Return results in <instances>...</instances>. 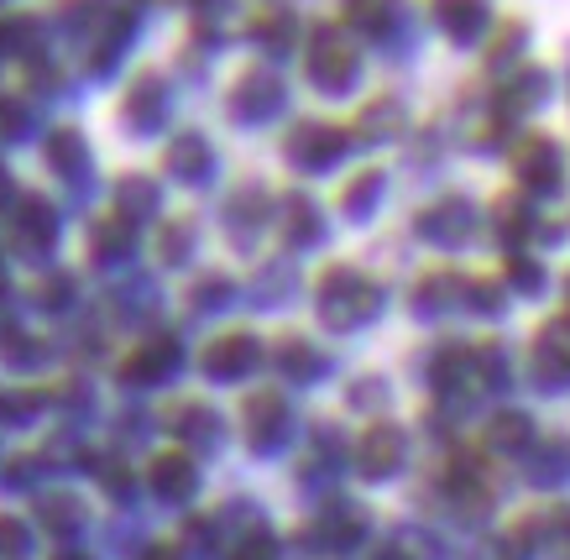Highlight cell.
I'll list each match as a JSON object with an SVG mask.
<instances>
[{
  "mask_svg": "<svg viewBox=\"0 0 570 560\" xmlns=\"http://www.w3.org/2000/svg\"><path fill=\"white\" fill-rule=\"evenodd\" d=\"M63 560H79V556H63Z\"/></svg>",
  "mask_w": 570,
  "mask_h": 560,
  "instance_id": "cell-29",
  "label": "cell"
},
{
  "mask_svg": "<svg viewBox=\"0 0 570 560\" xmlns=\"http://www.w3.org/2000/svg\"><path fill=\"white\" fill-rule=\"evenodd\" d=\"M550 100V73L544 69H519L508 85L498 89V106H492V116H498L502 126L508 121H523L529 110H539Z\"/></svg>",
  "mask_w": 570,
  "mask_h": 560,
  "instance_id": "cell-4",
  "label": "cell"
},
{
  "mask_svg": "<svg viewBox=\"0 0 570 560\" xmlns=\"http://www.w3.org/2000/svg\"><path fill=\"white\" fill-rule=\"evenodd\" d=\"M513 174L523 178V189L560 194V184H566V153H560V141L544 137V131L523 137L519 153H513Z\"/></svg>",
  "mask_w": 570,
  "mask_h": 560,
  "instance_id": "cell-2",
  "label": "cell"
},
{
  "mask_svg": "<svg viewBox=\"0 0 570 560\" xmlns=\"http://www.w3.org/2000/svg\"><path fill=\"white\" fill-rule=\"evenodd\" d=\"M529 367H534V383L550 387V393H560V387H570V315L554 320V325H544L534 341V356H529Z\"/></svg>",
  "mask_w": 570,
  "mask_h": 560,
  "instance_id": "cell-3",
  "label": "cell"
},
{
  "mask_svg": "<svg viewBox=\"0 0 570 560\" xmlns=\"http://www.w3.org/2000/svg\"><path fill=\"white\" fill-rule=\"evenodd\" d=\"M252 362H257V341H252V335H225L220 346H209V356H205V367L215 372V377L246 372Z\"/></svg>",
  "mask_w": 570,
  "mask_h": 560,
  "instance_id": "cell-12",
  "label": "cell"
},
{
  "mask_svg": "<svg viewBox=\"0 0 570 560\" xmlns=\"http://www.w3.org/2000/svg\"><path fill=\"white\" fill-rule=\"evenodd\" d=\"M277 362H283V367H288V372H314V367H320V362H314V351L304 346L298 335H288V341L277 346Z\"/></svg>",
  "mask_w": 570,
  "mask_h": 560,
  "instance_id": "cell-19",
  "label": "cell"
},
{
  "mask_svg": "<svg viewBox=\"0 0 570 560\" xmlns=\"http://www.w3.org/2000/svg\"><path fill=\"white\" fill-rule=\"evenodd\" d=\"M341 147H346V137H341L335 126H298L294 137H288V158H294L298 168H320V163L341 158Z\"/></svg>",
  "mask_w": 570,
  "mask_h": 560,
  "instance_id": "cell-8",
  "label": "cell"
},
{
  "mask_svg": "<svg viewBox=\"0 0 570 560\" xmlns=\"http://www.w3.org/2000/svg\"><path fill=\"white\" fill-rule=\"evenodd\" d=\"M153 482H157V492H168V498H184V492L194 488V466L184 461V455H163L153 466Z\"/></svg>",
  "mask_w": 570,
  "mask_h": 560,
  "instance_id": "cell-16",
  "label": "cell"
},
{
  "mask_svg": "<svg viewBox=\"0 0 570 560\" xmlns=\"http://www.w3.org/2000/svg\"><path fill=\"white\" fill-rule=\"evenodd\" d=\"M377 194H382V178L377 174H366L362 184H351V194H346V210L351 215H366L372 205H377Z\"/></svg>",
  "mask_w": 570,
  "mask_h": 560,
  "instance_id": "cell-20",
  "label": "cell"
},
{
  "mask_svg": "<svg viewBox=\"0 0 570 560\" xmlns=\"http://www.w3.org/2000/svg\"><path fill=\"white\" fill-rule=\"evenodd\" d=\"M147 560H174V556H168V550H157V556H147Z\"/></svg>",
  "mask_w": 570,
  "mask_h": 560,
  "instance_id": "cell-27",
  "label": "cell"
},
{
  "mask_svg": "<svg viewBox=\"0 0 570 560\" xmlns=\"http://www.w3.org/2000/svg\"><path fill=\"white\" fill-rule=\"evenodd\" d=\"M529 534H534L544 550H554V560H570V503L529 519V524H523V540H529Z\"/></svg>",
  "mask_w": 570,
  "mask_h": 560,
  "instance_id": "cell-10",
  "label": "cell"
},
{
  "mask_svg": "<svg viewBox=\"0 0 570 560\" xmlns=\"http://www.w3.org/2000/svg\"><path fill=\"white\" fill-rule=\"evenodd\" d=\"M277 100H283V85H277L273 73H246L230 106H236V116H267Z\"/></svg>",
  "mask_w": 570,
  "mask_h": 560,
  "instance_id": "cell-11",
  "label": "cell"
},
{
  "mask_svg": "<svg viewBox=\"0 0 570 560\" xmlns=\"http://www.w3.org/2000/svg\"><path fill=\"white\" fill-rule=\"evenodd\" d=\"M246 435H252V445L283 440V403H277L273 393H262V399L246 403Z\"/></svg>",
  "mask_w": 570,
  "mask_h": 560,
  "instance_id": "cell-13",
  "label": "cell"
},
{
  "mask_svg": "<svg viewBox=\"0 0 570 560\" xmlns=\"http://www.w3.org/2000/svg\"><path fill=\"white\" fill-rule=\"evenodd\" d=\"M372 310H377V288H372L362 273H351V267L325 273V283H320V320H325V325L351 331V325L366 320Z\"/></svg>",
  "mask_w": 570,
  "mask_h": 560,
  "instance_id": "cell-1",
  "label": "cell"
},
{
  "mask_svg": "<svg viewBox=\"0 0 570 560\" xmlns=\"http://www.w3.org/2000/svg\"><path fill=\"white\" fill-rule=\"evenodd\" d=\"M21 550H27V529L0 519V556H21Z\"/></svg>",
  "mask_w": 570,
  "mask_h": 560,
  "instance_id": "cell-24",
  "label": "cell"
},
{
  "mask_svg": "<svg viewBox=\"0 0 570 560\" xmlns=\"http://www.w3.org/2000/svg\"><path fill=\"white\" fill-rule=\"evenodd\" d=\"M419 230L440 246H461L471 230H476V215H471L466 199H445V205H434V210L419 220Z\"/></svg>",
  "mask_w": 570,
  "mask_h": 560,
  "instance_id": "cell-6",
  "label": "cell"
},
{
  "mask_svg": "<svg viewBox=\"0 0 570 560\" xmlns=\"http://www.w3.org/2000/svg\"><path fill=\"white\" fill-rule=\"evenodd\" d=\"M236 560H273V540H267V534H252V540L236 550Z\"/></svg>",
  "mask_w": 570,
  "mask_h": 560,
  "instance_id": "cell-25",
  "label": "cell"
},
{
  "mask_svg": "<svg viewBox=\"0 0 570 560\" xmlns=\"http://www.w3.org/2000/svg\"><path fill=\"white\" fill-rule=\"evenodd\" d=\"M309 73H314V85H325L330 95H341V89L351 85V73H356V53H351V48L335 32H325L320 42H314Z\"/></svg>",
  "mask_w": 570,
  "mask_h": 560,
  "instance_id": "cell-5",
  "label": "cell"
},
{
  "mask_svg": "<svg viewBox=\"0 0 570 560\" xmlns=\"http://www.w3.org/2000/svg\"><path fill=\"white\" fill-rule=\"evenodd\" d=\"M397 461H403V435H397L393 424H372L362 435V445H356V466L366 477H387Z\"/></svg>",
  "mask_w": 570,
  "mask_h": 560,
  "instance_id": "cell-7",
  "label": "cell"
},
{
  "mask_svg": "<svg viewBox=\"0 0 570 560\" xmlns=\"http://www.w3.org/2000/svg\"><path fill=\"white\" fill-rule=\"evenodd\" d=\"M487 445L492 451H529L534 445V424H529V414H498V420L487 424Z\"/></svg>",
  "mask_w": 570,
  "mask_h": 560,
  "instance_id": "cell-14",
  "label": "cell"
},
{
  "mask_svg": "<svg viewBox=\"0 0 570 560\" xmlns=\"http://www.w3.org/2000/svg\"><path fill=\"white\" fill-rule=\"evenodd\" d=\"M566 298H570V278H566Z\"/></svg>",
  "mask_w": 570,
  "mask_h": 560,
  "instance_id": "cell-28",
  "label": "cell"
},
{
  "mask_svg": "<svg viewBox=\"0 0 570 560\" xmlns=\"http://www.w3.org/2000/svg\"><path fill=\"white\" fill-rule=\"evenodd\" d=\"M519 42H523V21H508L498 32V42H492V63H508V58L519 53Z\"/></svg>",
  "mask_w": 570,
  "mask_h": 560,
  "instance_id": "cell-21",
  "label": "cell"
},
{
  "mask_svg": "<svg viewBox=\"0 0 570 560\" xmlns=\"http://www.w3.org/2000/svg\"><path fill=\"white\" fill-rule=\"evenodd\" d=\"M440 27L455 42H476L487 32V0H440Z\"/></svg>",
  "mask_w": 570,
  "mask_h": 560,
  "instance_id": "cell-9",
  "label": "cell"
},
{
  "mask_svg": "<svg viewBox=\"0 0 570 560\" xmlns=\"http://www.w3.org/2000/svg\"><path fill=\"white\" fill-rule=\"evenodd\" d=\"M309 205L304 199H288V230H294V242H304V236H314V220H309Z\"/></svg>",
  "mask_w": 570,
  "mask_h": 560,
  "instance_id": "cell-22",
  "label": "cell"
},
{
  "mask_svg": "<svg viewBox=\"0 0 570 560\" xmlns=\"http://www.w3.org/2000/svg\"><path fill=\"white\" fill-rule=\"evenodd\" d=\"M498 236H508V242H523L529 230H534V210L523 205V199H498Z\"/></svg>",
  "mask_w": 570,
  "mask_h": 560,
  "instance_id": "cell-17",
  "label": "cell"
},
{
  "mask_svg": "<svg viewBox=\"0 0 570 560\" xmlns=\"http://www.w3.org/2000/svg\"><path fill=\"white\" fill-rule=\"evenodd\" d=\"M539 488H554L570 477V440H544L534 451V472H529Z\"/></svg>",
  "mask_w": 570,
  "mask_h": 560,
  "instance_id": "cell-15",
  "label": "cell"
},
{
  "mask_svg": "<svg viewBox=\"0 0 570 560\" xmlns=\"http://www.w3.org/2000/svg\"><path fill=\"white\" fill-rule=\"evenodd\" d=\"M508 273H513V283H519V288H529V294H534L539 283H544L539 263H529V257H513V263H508Z\"/></svg>",
  "mask_w": 570,
  "mask_h": 560,
  "instance_id": "cell-23",
  "label": "cell"
},
{
  "mask_svg": "<svg viewBox=\"0 0 570 560\" xmlns=\"http://www.w3.org/2000/svg\"><path fill=\"white\" fill-rule=\"evenodd\" d=\"M377 560H414V556H403V550H382Z\"/></svg>",
  "mask_w": 570,
  "mask_h": 560,
  "instance_id": "cell-26",
  "label": "cell"
},
{
  "mask_svg": "<svg viewBox=\"0 0 570 560\" xmlns=\"http://www.w3.org/2000/svg\"><path fill=\"white\" fill-rule=\"evenodd\" d=\"M174 168H184V178H205L209 147H205V141H178V147H174Z\"/></svg>",
  "mask_w": 570,
  "mask_h": 560,
  "instance_id": "cell-18",
  "label": "cell"
}]
</instances>
